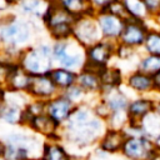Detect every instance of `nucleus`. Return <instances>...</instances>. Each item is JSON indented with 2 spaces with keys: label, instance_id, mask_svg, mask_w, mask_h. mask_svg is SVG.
Returning a JSON list of instances; mask_svg holds the SVG:
<instances>
[{
  "label": "nucleus",
  "instance_id": "1",
  "mask_svg": "<svg viewBox=\"0 0 160 160\" xmlns=\"http://www.w3.org/2000/svg\"><path fill=\"white\" fill-rule=\"evenodd\" d=\"M106 122L100 119L92 108L85 104L76 105L60 128V139L68 149L82 151L95 148L104 132Z\"/></svg>",
  "mask_w": 160,
  "mask_h": 160
},
{
  "label": "nucleus",
  "instance_id": "2",
  "mask_svg": "<svg viewBox=\"0 0 160 160\" xmlns=\"http://www.w3.org/2000/svg\"><path fill=\"white\" fill-rule=\"evenodd\" d=\"M1 138L5 144L4 160H40L44 140L34 132L12 131Z\"/></svg>",
  "mask_w": 160,
  "mask_h": 160
},
{
  "label": "nucleus",
  "instance_id": "3",
  "mask_svg": "<svg viewBox=\"0 0 160 160\" xmlns=\"http://www.w3.org/2000/svg\"><path fill=\"white\" fill-rule=\"evenodd\" d=\"M52 50L48 45H39L38 48L29 49L21 58L22 70L31 76L48 75L51 72Z\"/></svg>",
  "mask_w": 160,
  "mask_h": 160
},
{
  "label": "nucleus",
  "instance_id": "4",
  "mask_svg": "<svg viewBox=\"0 0 160 160\" xmlns=\"http://www.w3.org/2000/svg\"><path fill=\"white\" fill-rule=\"evenodd\" d=\"M118 42L100 40L86 50V61L84 66V71H91L99 74L101 69L106 68L110 59L115 55Z\"/></svg>",
  "mask_w": 160,
  "mask_h": 160
},
{
  "label": "nucleus",
  "instance_id": "5",
  "mask_svg": "<svg viewBox=\"0 0 160 160\" xmlns=\"http://www.w3.org/2000/svg\"><path fill=\"white\" fill-rule=\"evenodd\" d=\"M81 48L82 46L76 40H61L52 48V56L64 66V69H75L81 65L84 56L86 58V52L84 54Z\"/></svg>",
  "mask_w": 160,
  "mask_h": 160
},
{
  "label": "nucleus",
  "instance_id": "6",
  "mask_svg": "<svg viewBox=\"0 0 160 160\" xmlns=\"http://www.w3.org/2000/svg\"><path fill=\"white\" fill-rule=\"evenodd\" d=\"M152 140L145 135L126 136L120 155L126 160H149L155 154Z\"/></svg>",
  "mask_w": 160,
  "mask_h": 160
},
{
  "label": "nucleus",
  "instance_id": "7",
  "mask_svg": "<svg viewBox=\"0 0 160 160\" xmlns=\"http://www.w3.org/2000/svg\"><path fill=\"white\" fill-rule=\"evenodd\" d=\"M148 30H149L148 21L128 19L125 21V26L122 29V32H121L119 40H118V44L131 48L134 50H139L144 45Z\"/></svg>",
  "mask_w": 160,
  "mask_h": 160
},
{
  "label": "nucleus",
  "instance_id": "8",
  "mask_svg": "<svg viewBox=\"0 0 160 160\" xmlns=\"http://www.w3.org/2000/svg\"><path fill=\"white\" fill-rule=\"evenodd\" d=\"M72 35L75 40L81 45L90 48L100 41L101 32L96 20L90 16H81L72 24Z\"/></svg>",
  "mask_w": 160,
  "mask_h": 160
},
{
  "label": "nucleus",
  "instance_id": "9",
  "mask_svg": "<svg viewBox=\"0 0 160 160\" xmlns=\"http://www.w3.org/2000/svg\"><path fill=\"white\" fill-rule=\"evenodd\" d=\"M156 106V96L152 95H138L130 99L126 115L129 122L131 124H140L148 115L155 111Z\"/></svg>",
  "mask_w": 160,
  "mask_h": 160
},
{
  "label": "nucleus",
  "instance_id": "10",
  "mask_svg": "<svg viewBox=\"0 0 160 160\" xmlns=\"http://www.w3.org/2000/svg\"><path fill=\"white\" fill-rule=\"evenodd\" d=\"M26 126L31 132L40 136L44 141L46 140H61L60 139V125H58L49 115L40 114L38 116L31 118Z\"/></svg>",
  "mask_w": 160,
  "mask_h": 160
},
{
  "label": "nucleus",
  "instance_id": "11",
  "mask_svg": "<svg viewBox=\"0 0 160 160\" xmlns=\"http://www.w3.org/2000/svg\"><path fill=\"white\" fill-rule=\"evenodd\" d=\"M96 22L99 25L101 36L112 42H118L122 29L125 26V20L118 18L108 11H99L96 16Z\"/></svg>",
  "mask_w": 160,
  "mask_h": 160
},
{
  "label": "nucleus",
  "instance_id": "12",
  "mask_svg": "<svg viewBox=\"0 0 160 160\" xmlns=\"http://www.w3.org/2000/svg\"><path fill=\"white\" fill-rule=\"evenodd\" d=\"M30 38V28L26 22L14 20L0 29V40L8 46H19Z\"/></svg>",
  "mask_w": 160,
  "mask_h": 160
},
{
  "label": "nucleus",
  "instance_id": "13",
  "mask_svg": "<svg viewBox=\"0 0 160 160\" xmlns=\"http://www.w3.org/2000/svg\"><path fill=\"white\" fill-rule=\"evenodd\" d=\"M26 92L35 100L48 101L54 96H56L58 88L55 86L54 81L50 79L49 75H38V76L30 75Z\"/></svg>",
  "mask_w": 160,
  "mask_h": 160
},
{
  "label": "nucleus",
  "instance_id": "14",
  "mask_svg": "<svg viewBox=\"0 0 160 160\" xmlns=\"http://www.w3.org/2000/svg\"><path fill=\"white\" fill-rule=\"evenodd\" d=\"M75 105L65 98L62 94L54 96L52 99L46 101L45 105V114L49 115L58 125H64V122L68 120L70 114L72 112Z\"/></svg>",
  "mask_w": 160,
  "mask_h": 160
},
{
  "label": "nucleus",
  "instance_id": "15",
  "mask_svg": "<svg viewBox=\"0 0 160 160\" xmlns=\"http://www.w3.org/2000/svg\"><path fill=\"white\" fill-rule=\"evenodd\" d=\"M125 139H126V135L122 130L108 128L104 135L101 136V139L99 140V142L96 144L95 149H98L99 151L104 152L108 156L116 155V154H120Z\"/></svg>",
  "mask_w": 160,
  "mask_h": 160
},
{
  "label": "nucleus",
  "instance_id": "16",
  "mask_svg": "<svg viewBox=\"0 0 160 160\" xmlns=\"http://www.w3.org/2000/svg\"><path fill=\"white\" fill-rule=\"evenodd\" d=\"M100 95H101L100 100L105 104V106L108 108L110 115L111 114H116V112H126L130 98L120 88L101 90Z\"/></svg>",
  "mask_w": 160,
  "mask_h": 160
},
{
  "label": "nucleus",
  "instance_id": "17",
  "mask_svg": "<svg viewBox=\"0 0 160 160\" xmlns=\"http://www.w3.org/2000/svg\"><path fill=\"white\" fill-rule=\"evenodd\" d=\"M125 85L136 95H152L154 94L152 76L146 75L136 69L125 78Z\"/></svg>",
  "mask_w": 160,
  "mask_h": 160
},
{
  "label": "nucleus",
  "instance_id": "18",
  "mask_svg": "<svg viewBox=\"0 0 160 160\" xmlns=\"http://www.w3.org/2000/svg\"><path fill=\"white\" fill-rule=\"evenodd\" d=\"M40 160H78L61 140L44 141Z\"/></svg>",
  "mask_w": 160,
  "mask_h": 160
},
{
  "label": "nucleus",
  "instance_id": "19",
  "mask_svg": "<svg viewBox=\"0 0 160 160\" xmlns=\"http://www.w3.org/2000/svg\"><path fill=\"white\" fill-rule=\"evenodd\" d=\"M24 109L25 108L18 104L4 100V102L0 105V121L8 125H12V126L22 125Z\"/></svg>",
  "mask_w": 160,
  "mask_h": 160
},
{
  "label": "nucleus",
  "instance_id": "20",
  "mask_svg": "<svg viewBox=\"0 0 160 160\" xmlns=\"http://www.w3.org/2000/svg\"><path fill=\"white\" fill-rule=\"evenodd\" d=\"M99 78H100V82H101V90L120 88L121 84L124 82L121 70L118 68H112V66H106V68L101 69L99 72Z\"/></svg>",
  "mask_w": 160,
  "mask_h": 160
},
{
  "label": "nucleus",
  "instance_id": "21",
  "mask_svg": "<svg viewBox=\"0 0 160 160\" xmlns=\"http://www.w3.org/2000/svg\"><path fill=\"white\" fill-rule=\"evenodd\" d=\"M59 4L72 16H90L94 10L90 0H60Z\"/></svg>",
  "mask_w": 160,
  "mask_h": 160
},
{
  "label": "nucleus",
  "instance_id": "22",
  "mask_svg": "<svg viewBox=\"0 0 160 160\" xmlns=\"http://www.w3.org/2000/svg\"><path fill=\"white\" fill-rule=\"evenodd\" d=\"M50 79L54 81L55 86L58 89L61 90H66L69 88H71L72 85L76 84V78L78 75H75L74 71H70L68 69H56V70H51V72L49 74Z\"/></svg>",
  "mask_w": 160,
  "mask_h": 160
},
{
  "label": "nucleus",
  "instance_id": "23",
  "mask_svg": "<svg viewBox=\"0 0 160 160\" xmlns=\"http://www.w3.org/2000/svg\"><path fill=\"white\" fill-rule=\"evenodd\" d=\"M76 85L80 86L84 92H100L101 91V82L99 74L91 71H82L76 78Z\"/></svg>",
  "mask_w": 160,
  "mask_h": 160
},
{
  "label": "nucleus",
  "instance_id": "24",
  "mask_svg": "<svg viewBox=\"0 0 160 160\" xmlns=\"http://www.w3.org/2000/svg\"><path fill=\"white\" fill-rule=\"evenodd\" d=\"M136 70H139L146 75L154 76L155 74H158L160 71V56L142 52V55L138 59Z\"/></svg>",
  "mask_w": 160,
  "mask_h": 160
},
{
  "label": "nucleus",
  "instance_id": "25",
  "mask_svg": "<svg viewBox=\"0 0 160 160\" xmlns=\"http://www.w3.org/2000/svg\"><path fill=\"white\" fill-rule=\"evenodd\" d=\"M141 49L145 54L160 56V28L149 26V30Z\"/></svg>",
  "mask_w": 160,
  "mask_h": 160
},
{
  "label": "nucleus",
  "instance_id": "26",
  "mask_svg": "<svg viewBox=\"0 0 160 160\" xmlns=\"http://www.w3.org/2000/svg\"><path fill=\"white\" fill-rule=\"evenodd\" d=\"M50 6V1L46 0H21L20 8L25 14L35 16H45Z\"/></svg>",
  "mask_w": 160,
  "mask_h": 160
},
{
  "label": "nucleus",
  "instance_id": "27",
  "mask_svg": "<svg viewBox=\"0 0 160 160\" xmlns=\"http://www.w3.org/2000/svg\"><path fill=\"white\" fill-rule=\"evenodd\" d=\"M125 9L130 16V19H136V20H142V21H149L150 16L144 6L141 0H122Z\"/></svg>",
  "mask_w": 160,
  "mask_h": 160
},
{
  "label": "nucleus",
  "instance_id": "28",
  "mask_svg": "<svg viewBox=\"0 0 160 160\" xmlns=\"http://www.w3.org/2000/svg\"><path fill=\"white\" fill-rule=\"evenodd\" d=\"M140 126L144 135L152 140L156 135L160 134V115L156 111L151 112L140 122Z\"/></svg>",
  "mask_w": 160,
  "mask_h": 160
},
{
  "label": "nucleus",
  "instance_id": "29",
  "mask_svg": "<svg viewBox=\"0 0 160 160\" xmlns=\"http://www.w3.org/2000/svg\"><path fill=\"white\" fill-rule=\"evenodd\" d=\"M62 95H64L65 98H68V99L76 106V105H80V100L84 98L85 92H84V90H82L80 86H78V85L75 84V85H72L71 88L66 89V90L62 92Z\"/></svg>",
  "mask_w": 160,
  "mask_h": 160
},
{
  "label": "nucleus",
  "instance_id": "30",
  "mask_svg": "<svg viewBox=\"0 0 160 160\" xmlns=\"http://www.w3.org/2000/svg\"><path fill=\"white\" fill-rule=\"evenodd\" d=\"M144 6L146 8L150 19H155L160 15V0H141Z\"/></svg>",
  "mask_w": 160,
  "mask_h": 160
},
{
  "label": "nucleus",
  "instance_id": "31",
  "mask_svg": "<svg viewBox=\"0 0 160 160\" xmlns=\"http://www.w3.org/2000/svg\"><path fill=\"white\" fill-rule=\"evenodd\" d=\"M114 1H116V0H90L91 6L94 9H99V11H104Z\"/></svg>",
  "mask_w": 160,
  "mask_h": 160
},
{
  "label": "nucleus",
  "instance_id": "32",
  "mask_svg": "<svg viewBox=\"0 0 160 160\" xmlns=\"http://www.w3.org/2000/svg\"><path fill=\"white\" fill-rule=\"evenodd\" d=\"M154 80V95L160 98V71L152 76Z\"/></svg>",
  "mask_w": 160,
  "mask_h": 160
},
{
  "label": "nucleus",
  "instance_id": "33",
  "mask_svg": "<svg viewBox=\"0 0 160 160\" xmlns=\"http://www.w3.org/2000/svg\"><path fill=\"white\" fill-rule=\"evenodd\" d=\"M152 144H154V149H155V151L160 154V134L156 135V136L152 139Z\"/></svg>",
  "mask_w": 160,
  "mask_h": 160
},
{
  "label": "nucleus",
  "instance_id": "34",
  "mask_svg": "<svg viewBox=\"0 0 160 160\" xmlns=\"http://www.w3.org/2000/svg\"><path fill=\"white\" fill-rule=\"evenodd\" d=\"M9 5H10V2L8 0H0V11L6 10L9 8Z\"/></svg>",
  "mask_w": 160,
  "mask_h": 160
},
{
  "label": "nucleus",
  "instance_id": "35",
  "mask_svg": "<svg viewBox=\"0 0 160 160\" xmlns=\"http://www.w3.org/2000/svg\"><path fill=\"white\" fill-rule=\"evenodd\" d=\"M4 148H5V144H4L2 138L0 136V158H2V154H4Z\"/></svg>",
  "mask_w": 160,
  "mask_h": 160
},
{
  "label": "nucleus",
  "instance_id": "36",
  "mask_svg": "<svg viewBox=\"0 0 160 160\" xmlns=\"http://www.w3.org/2000/svg\"><path fill=\"white\" fill-rule=\"evenodd\" d=\"M155 111L160 115V98L156 96V106H155Z\"/></svg>",
  "mask_w": 160,
  "mask_h": 160
},
{
  "label": "nucleus",
  "instance_id": "37",
  "mask_svg": "<svg viewBox=\"0 0 160 160\" xmlns=\"http://www.w3.org/2000/svg\"><path fill=\"white\" fill-rule=\"evenodd\" d=\"M149 160H160V154H159V152H155Z\"/></svg>",
  "mask_w": 160,
  "mask_h": 160
},
{
  "label": "nucleus",
  "instance_id": "38",
  "mask_svg": "<svg viewBox=\"0 0 160 160\" xmlns=\"http://www.w3.org/2000/svg\"><path fill=\"white\" fill-rule=\"evenodd\" d=\"M10 4H12V2H16V1H21V0H8Z\"/></svg>",
  "mask_w": 160,
  "mask_h": 160
},
{
  "label": "nucleus",
  "instance_id": "39",
  "mask_svg": "<svg viewBox=\"0 0 160 160\" xmlns=\"http://www.w3.org/2000/svg\"><path fill=\"white\" fill-rule=\"evenodd\" d=\"M0 160H4V159H2V158H0Z\"/></svg>",
  "mask_w": 160,
  "mask_h": 160
}]
</instances>
